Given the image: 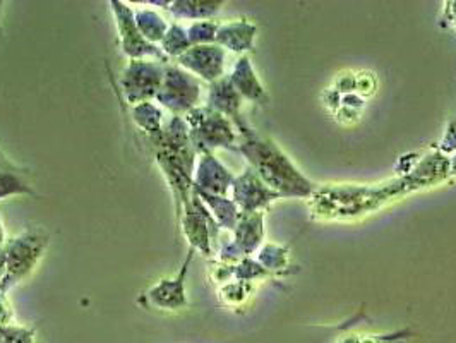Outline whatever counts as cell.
Masks as SVG:
<instances>
[{
    "instance_id": "cell-27",
    "label": "cell",
    "mask_w": 456,
    "mask_h": 343,
    "mask_svg": "<svg viewBox=\"0 0 456 343\" xmlns=\"http://www.w3.org/2000/svg\"><path fill=\"white\" fill-rule=\"evenodd\" d=\"M439 151L443 155L456 151V115L452 118V122H450V126L446 129V135H444L441 144H439Z\"/></svg>"
},
{
    "instance_id": "cell-25",
    "label": "cell",
    "mask_w": 456,
    "mask_h": 343,
    "mask_svg": "<svg viewBox=\"0 0 456 343\" xmlns=\"http://www.w3.org/2000/svg\"><path fill=\"white\" fill-rule=\"evenodd\" d=\"M257 263L266 270V272H278L289 265V251L285 248L274 246V244H266L257 256Z\"/></svg>"
},
{
    "instance_id": "cell-29",
    "label": "cell",
    "mask_w": 456,
    "mask_h": 343,
    "mask_svg": "<svg viewBox=\"0 0 456 343\" xmlns=\"http://www.w3.org/2000/svg\"><path fill=\"white\" fill-rule=\"evenodd\" d=\"M448 5L452 7H448L444 12V26H453L456 33V2H450Z\"/></svg>"
},
{
    "instance_id": "cell-31",
    "label": "cell",
    "mask_w": 456,
    "mask_h": 343,
    "mask_svg": "<svg viewBox=\"0 0 456 343\" xmlns=\"http://www.w3.org/2000/svg\"><path fill=\"white\" fill-rule=\"evenodd\" d=\"M450 176H456V153L453 155V159L450 160Z\"/></svg>"
},
{
    "instance_id": "cell-22",
    "label": "cell",
    "mask_w": 456,
    "mask_h": 343,
    "mask_svg": "<svg viewBox=\"0 0 456 343\" xmlns=\"http://www.w3.org/2000/svg\"><path fill=\"white\" fill-rule=\"evenodd\" d=\"M161 52L167 55V59H179L191 48V42L187 37V29L181 24L172 23L168 26L163 40L160 42Z\"/></svg>"
},
{
    "instance_id": "cell-9",
    "label": "cell",
    "mask_w": 456,
    "mask_h": 343,
    "mask_svg": "<svg viewBox=\"0 0 456 343\" xmlns=\"http://www.w3.org/2000/svg\"><path fill=\"white\" fill-rule=\"evenodd\" d=\"M110 7L114 12L122 52L129 61H159L161 64L170 62L167 55L161 52L160 45H153L139 33L134 11L129 7V4L120 0H110Z\"/></svg>"
},
{
    "instance_id": "cell-3",
    "label": "cell",
    "mask_w": 456,
    "mask_h": 343,
    "mask_svg": "<svg viewBox=\"0 0 456 343\" xmlns=\"http://www.w3.org/2000/svg\"><path fill=\"white\" fill-rule=\"evenodd\" d=\"M150 143L153 146L155 160L174 194L175 211H179L192 196L198 155L192 148L183 117L172 115L165 124L161 136Z\"/></svg>"
},
{
    "instance_id": "cell-2",
    "label": "cell",
    "mask_w": 456,
    "mask_h": 343,
    "mask_svg": "<svg viewBox=\"0 0 456 343\" xmlns=\"http://www.w3.org/2000/svg\"><path fill=\"white\" fill-rule=\"evenodd\" d=\"M237 151L248 159L256 176L280 198H311L314 194V184L297 170L272 139L259 136L251 127L239 133Z\"/></svg>"
},
{
    "instance_id": "cell-18",
    "label": "cell",
    "mask_w": 456,
    "mask_h": 343,
    "mask_svg": "<svg viewBox=\"0 0 456 343\" xmlns=\"http://www.w3.org/2000/svg\"><path fill=\"white\" fill-rule=\"evenodd\" d=\"M224 2L222 0H174L168 2V11L177 20H192V21H208L213 20Z\"/></svg>"
},
{
    "instance_id": "cell-23",
    "label": "cell",
    "mask_w": 456,
    "mask_h": 343,
    "mask_svg": "<svg viewBox=\"0 0 456 343\" xmlns=\"http://www.w3.org/2000/svg\"><path fill=\"white\" fill-rule=\"evenodd\" d=\"M33 187L12 168L0 170V201L14 196H35Z\"/></svg>"
},
{
    "instance_id": "cell-8",
    "label": "cell",
    "mask_w": 456,
    "mask_h": 343,
    "mask_svg": "<svg viewBox=\"0 0 456 343\" xmlns=\"http://www.w3.org/2000/svg\"><path fill=\"white\" fill-rule=\"evenodd\" d=\"M165 66L159 61H129L120 74V88L131 107L151 102L160 92Z\"/></svg>"
},
{
    "instance_id": "cell-20",
    "label": "cell",
    "mask_w": 456,
    "mask_h": 343,
    "mask_svg": "<svg viewBox=\"0 0 456 343\" xmlns=\"http://www.w3.org/2000/svg\"><path fill=\"white\" fill-rule=\"evenodd\" d=\"M133 120L136 122L137 127L148 136L150 141H155L161 136L163 133V110L160 105L151 102L139 103L133 107Z\"/></svg>"
},
{
    "instance_id": "cell-10",
    "label": "cell",
    "mask_w": 456,
    "mask_h": 343,
    "mask_svg": "<svg viewBox=\"0 0 456 343\" xmlns=\"http://www.w3.org/2000/svg\"><path fill=\"white\" fill-rule=\"evenodd\" d=\"M192 257H194V249L189 248L181 272L175 274L174 278H165V280H160L159 283L151 285L139 298V302L144 304L146 307H155V309H160V311H181V309H185L189 306L187 294H185V278L189 274Z\"/></svg>"
},
{
    "instance_id": "cell-5",
    "label": "cell",
    "mask_w": 456,
    "mask_h": 343,
    "mask_svg": "<svg viewBox=\"0 0 456 343\" xmlns=\"http://www.w3.org/2000/svg\"><path fill=\"white\" fill-rule=\"evenodd\" d=\"M192 148L198 155L213 153L215 150H237L239 136L235 133V126L225 115L205 107H196L183 117Z\"/></svg>"
},
{
    "instance_id": "cell-24",
    "label": "cell",
    "mask_w": 456,
    "mask_h": 343,
    "mask_svg": "<svg viewBox=\"0 0 456 343\" xmlns=\"http://www.w3.org/2000/svg\"><path fill=\"white\" fill-rule=\"evenodd\" d=\"M220 23L215 20L208 21H196L187 28V37L191 46L196 45H213L216 42V33H218Z\"/></svg>"
},
{
    "instance_id": "cell-7",
    "label": "cell",
    "mask_w": 456,
    "mask_h": 343,
    "mask_svg": "<svg viewBox=\"0 0 456 343\" xmlns=\"http://www.w3.org/2000/svg\"><path fill=\"white\" fill-rule=\"evenodd\" d=\"M177 218L191 249L213 256V244L218 239L220 227L194 191L191 200L177 211Z\"/></svg>"
},
{
    "instance_id": "cell-11",
    "label": "cell",
    "mask_w": 456,
    "mask_h": 343,
    "mask_svg": "<svg viewBox=\"0 0 456 343\" xmlns=\"http://www.w3.org/2000/svg\"><path fill=\"white\" fill-rule=\"evenodd\" d=\"M265 239V211L240 213L237 227L233 229V241L220 251V261L239 263L252 252L257 251Z\"/></svg>"
},
{
    "instance_id": "cell-17",
    "label": "cell",
    "mask_w": 456,
    "mask_h": 343,
    "mask_svg": "<svg viewBox=\"0 0 456 343\" xmlns=\"http://www.w3.org/2000/svg\"><path fill=\"white\" fill-rule=\"evenodd\" d=\"M257 28L248 20H239L232 23L220 24L216 33V45L227 48L230 52H248L254 46Z\"/></svg>"
},
{
    "instance_id": "cell-33",
    "label": "cell",
    "mask_w": 456,
    "mask_h": 343,
    "mask_svg": "<svg viewBox=\"0 0 456 343\" xmlns=\"http://www.w3.org/2000/svg\"><path fill=\"white\" fill-rule=\"evenodd\" d=\"M2 5H4V2H2V0H0V12H2Z\"/></svg>"
},
{
    "instance_id": "cell-12",
    "label": "cell",
    "mask_w": 456,
    "mask_h": 343,
    "mask_svg": "<svg viewBox=\"0 0 456 343\" xmlns=\"http://www.w3.org/2000/svg\"><path fill=\"white\" fill-rule=\"evenodd\" d=\"M274 200H281L274 191L263 183L251 167H248L232 184V201L240 213H261Z\"/></svg>"
},
{
    "instance_id": "cell-1",
    "label": "cell",
    "mask_w": 456,
    "mask_h": 343,
    "mask_svg": "<svg viewBox=\"0 0 456 343\" xmlns=\"http://www.w3.org/2000/svg\"><path fill=\"white\" fill-rule=\"evenodd\" d=\"M450 176V160L441 153L424 157L411 174L398 181L374 187L361 185H326L316 189L313 211L320 218H352L365 215L391 200L433 184L443 183Z\"/></svg>"
},
{
    "instance_id": "cell-4",
    "label": "cell",
    "mask_w": 456,
    "mask_h": 343,
    "mask_svg": "<svg viewBox=\"0 0 456 343\" xmlns=\"http://www.w3.org/2000/svg\"><path fill=\"white\" fill-rule=\"evenodd\" d=\"M50 244V233L44 227L24 230L23 233L7 241L2 257L4 274L0 278V292L7 294L35 272Z\"/></svg>"
},
{
    "instance_id": "cell-19",
    "label": "cell",
    "mask_w": 456,
    "mask_h": 343,
    "mask_svg": "<svg viewBox=\"0 0 456 343\" xmlns=\"http://www.w3.org/2000/svg\"><path fill=\"white\" fill-rule=\"evenodd\" d=\"M192 191L200 196V200L208 208V211L211 213V216L215 218L218 227L233 232V229L237 227L239 218H240V211H239L237 205L230 198L208 194V192L196 191V189H192Z\"/></svg>"
},
{
    "instance_id": "cell-15",
    "label": "cell",
    "mask_w": 456,
    "mask_h": 343,
    "mask_svg": "<svg viewBox=\"0 0 456 343\" xmlns=\"http://www.w3.org/2000/svg\"><path fill=\"white\" fill-rule=\"evenodd\" d=\"M242 103H244V98L233 88L228 76H224L222 79L209 85L208 103L206 105L209 109L216 110L218 114L225 115L228 120L237 127L239 133L249 127L248 122L244 120V117L240 114Z\"/></svg>"
},
{
    "instance_id": "cell-26",
    "label": "cell",
    "mask_w": 456,
    "mask_h": 343,
    "mask_svg": "<svg viewBox=\"0 0 456 343\" xmlns=\"http://www.w3.org/2000/svg\"><path fill=\"white\" fill-rule=\"evenodd\" d=\"M251 282H235V283H227L222 289V298L228 306H239L251 294Z\"/></svg>"
},
{
    "instance_id": "cell-28",
    "label": "cell",
    "mask_w": 456,
    "mask_h": 343,
    "mask_svg": "<svg viewBox=\"0 0 456 343\" xmlns=\"http://www.w3.org/2000/svg\"><path fill=\"white\" fill-rule=\"evenodd\" d=\"M14 318V311L11 302L7 300V294L0 292V324H11Z\"/></svg>"
},
{
    "instance_id": "cell-30",
    "label": "cell",
    "mask_w": 456,
    "mask_h": 343,
    "mask_svg": "<svg viewBox=\"0 0 456 343\" xmlns=\"http://www.w3.org/2000/svg\"><path fill=\"white\" fill-rule=\"evenodd\" d=\"M5 232H4V225H2V220H0V251L4 249V246H5Z\"/></svg>"
},
{
    "instance_id": "cell-6",
    "label": "cell",
    "mask_w": 456,
    "mask_h": 343,
    "mask_svg": "<svg viewBox=\"0 0 456 343\" xmlns=\"http://www.w3.org/2000/svg\"><path fill=\"white\" fill-rule=\"evenodd\" d=\"M201 93V83L191 72L177 64H167L160 92L155 100L172 115L185 117L200 107Z\"/></svg>"
},
{
    "instance_id": "cell-14",
    "label": "cell",
    "mask_w": 456,
    "mask_h": 343,
    "mask_svg": "<svg viewBox=\"0 0 456 343\" xmlns=\"http://www.w3.org/2000/svg\"><path fill=\"white\" fill-rule=\"evenodd\" d=\"M235 176L213 153L200 155L194 172V189L228 198Z\"/></svg>"
},
{
    "instance_id": "cell-16",
    "label": "cell",
    "mask_w": 456,
    "mask_h": 343,
    "mask_svg": "<svg viewBox=\"0 0 456 343\" xmlns=\"http://www.w3.org/2000/svg\"><path fill=\"white\" fill-rule=\"evenodd\" d=\"M228 79L232 81L233 88L239 92V94L244 100L257 103V105L268 103V93L265 90V86L261 85L259 78L256 76L249 57L244 55L237 61V64L233 66V70L230 72Z\"/></svg>"
},
{
    "instance_id": "cell-32",
    "label": "cell",
    "mask_w": 456,
    "mask_h": 343,
    "mask_svg": "<svg viewBox=\"0 0 456 343\" xmlns=\"http://www.w3.org/2000/svg\"><path fill=\"white\" fill-rule=\"evenodd\" d=\"M4 168H12V167L9 165V161H5L0 157V170H4Z\"/></svg>"
},
{
    "instance_id": "cell-13",
    "label": "cell",
    "mask_w": 456,
    "mask_h": 343,
    "mask_svg": "<svg viewBox=\"0 0 456 343\" xmlns=\"http://www.w3.org/2000/svg\"><path fill=\"white\" fill-rule=\"evenodd\" d=\"M177 61V66L191 72L194 78H201L208 83H215L224 78L225 70V50L222 46H191Z\"/></svg>"
},
{
    "instance_id": "cell-21",
    "label": "cell",
    "mask_w": 456,
    "mask_h": 343,
    "mask_svg": "<svg viewBox=\"0 0 456 343\" xmlns=\"http://www.w3.org/2000/svg\"><path fill=\"white\" fill-rule=\"evenodd\" d=\"M134 20H136L139 33L148 42H151L153 45L160 44L163 37H165V33H167V29H168V26H170L153 9H137V11H134Z\"/></svg>"
}]
</instances>
